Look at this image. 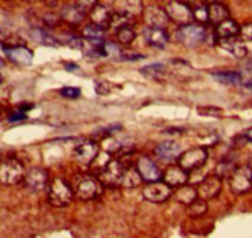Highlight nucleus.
<instances>
[{"mask_svg":"<svg viewBox=\"0 0 252 238\" xmlns=\"http://www.w3.org/2000/svg\"><path fill=\"white\" fill-rule=\"evenodd\" d=\"M47 198L51 205L56 208H64L72 203L74 191L62 178H55L47 184Z\"/></svg>","mask_w":252,"mask_h":238,"instance_id":"1","label":"nucleus"},{"mask_svg":"<svg viewBox=\"0 0 252 238\" xmlns=\"http://www.w3.org/2000/svg\"><path fill=\"white\" fill-rule=\"evenodd\" d=\"M25 167L15 158H5L0 161V184L16 185L25 178Z\"/></svg>","mask_w":252,"mask_h":238,"instance_id":"2","label":"nucleus"},{"mask_svg":"<svg viewBox=\"0 0 252 238\" xmlns=\"http://www.w3.org/2000/svg\"><path fill=\"white\" fill-rule=\"evenodd\" d=\"M74 195L79 198L83 201L93 200L96 199L103 191V184L100 180L94 177L91 176H83L79 177L76 180V185H74Z\"/></svg>","mask_w":252,"mask_h":238,"instance_id":"3","label":"nucleus"},{"mask_svg":"<svg viewBox=\"0 0 252 238\" xmlns=\"http://www.w3.org/2000/svg\"><path fill=\"white\" fill-rule=\"evenodd\" d=\"M124 168L125 167L116 159H109L103 168L99 172L98 179L103 186L108 188H116L121 185V178H123Z\"/></svg>","mask_w":252,"mask_h":238,"instance_id":"4","label":"nucleus"},{"mask_svg":"<svg viewBox=\"0 0 252 238\" xmlns=\"http://www.w3.org/2000/svg\"><path fill=\"white\" fill-rule=\"evenodd\" d=\"M230 189L236 195L249 193L252 189V168L245 166L236 168L229 177Z\"/></svg>","mask_w":252,"mask_h":238,"instance_id":"5","label":"nucleus"},{"mask_svg":"<svg viewBox=\"0 0 252 238\" xmlns=\"http://www.w3.org/2000/svg\"><path fill=\"white\" fill-rule=\"evenodd\" d=\"M178 40L188 47H195L207 38V30L200 24H187L178 30Z\"/></svg>","mask_w":252,"mask_h":238,"instance_id":"6","label":"nucleus"},{"mask_svg":"<svg viewBox=\"0 0 252 238\" xmlns=\"http://www.w3.org/2000/svg\"><path fill=\"white\" fill-rule=\"evenodd\" d=\"M208 159V150L205 148H190L181 153L178 157V164L187 172L199 169L205 164Z\"/></svg>","mask_w":252,"mask_h":238,"instance_id":"7","label":"nucleus"},{"mask_svg":"<svg viewBox=\"0 0 252 238\" xmlns=\"http://www.w3.org/2000/svg\"><path fill=\"white\" fill-rule=\"evenodd\" d=\"M166 13L168 15L169 20L176 23L177 25H187L193 21V10L189 8V5L182 0H172L167 4Z\"/></svg>","mask_w":252,"mask_h":238,"instance_id":"8","label":"nucleus"},{"mask_svg":"<svg viewBox=\"0 0 252 238\" xmlns=\"http://www.w3.org/2000/svg\"><path fill=\"white\" fill-rule=\"evenodd\" d=\"M142 194H144V198L146 199L147 201H151V203L159 204L163 203V201L168 200L172 196V188L163 181H152V183H149L142 190Z\"/></svg>","mask_w":252,"mask_h":238,"instance_id":"9","label":"nucleus"},{"mask_svg":"<svg viewBox=\"0 0 252 238\" xmlns=\"http://www.w3.org/2000/svg\"><path fill=\"white\" fill-rule=\"evenodd\" d=\"M24 183H25V186L29 190L33 191V193H38V191L43 190L48 184V173L41 167L31 168L30 171L26 172Z\"/></svg>","mask_w":252,"mask_h":238,"instance_id":"10","label":"nucleus"},{"mask_svg":"<svg viewBox=\"0 0 252 238\" xmlns=\"http://www.w3.org/2000/svg\"><path fill=\"white\" fill-rule=\"evenodd\" d=\"M195 189H197L198 198H202L204 200L215 198L221 191V178L218 176L208 177L203 179Z\"/></svg>","mask_w":252,"mask_h":238,"instance_id":"11","label":"nucleus"},{"mask_svg":"<svg viewBox=\"0 0 252 238\" xmlns=\"http://www.w3.org/2000/svg\"><path fill=\"white\" fill-rule=\"evenodd\" d=\"M99 154V146L93 141H87L81 143L78 147L74 149V158L78 163L88 166L95 161V158Z\"/></svg>","mask_w":252,"mask_h":238,"instance_id":"12","label":"nucleus"},{"mask_svg":"<svg viewBox=\"0 0 252 238\" xmlns=\"http://www.w3.org/2000/svg\"><path fill=\"white\" fill-rule=\"evenodd\" d=\"M136 169L139 171L142 180H146L147 183L157 181L162 178V173L158 167L147 157H140L137 159Z\"/></svg>","mask_w":252,"mask_h":238,"instance_id":"13","label":"nucleus"},{"mask_svg":"<svg viewBox=\"0 0 252 238\" xmlns=\"http://www.w3.org/2000/svg\"><path fill=\"white\" fill-rule=\"evenodd\" d=\"M219 46L236 58H244L247 56L246 41L242 40L239 35L229 38L219 40Z\"/></svg>","mask_w":252,"mask_h":238,"instance_id":"14","label":"nucleus"},{"mask_svg":"<svg viewBox=\"0 0 252 238\" xmlns=\"http://www.w3.org/2000/svg\"><path fill=\"white\" fill-rule=\"evenodd\" d=\"M145 23L149 28H159L164 29L168 24V15L166 10L159 6H149L144 11Z\"/></svg>","mask_w":252,"mask_h":238,"instance_id":"15","label":"nucleus"},{"mask_svg":"<svg viewBox=\"0 0 252 238\" xmlns=\"http://www.w3.org/2000/svg\"><path fill=\"white\" fill-rule=\"evenodd\" d=\"M5 55L9 60L18 65H30L33 60V53L25 46H13L5 47Z\"/></svg>","mask_w":252,"mask_h":238,"instance_id":"16","label":"nucleus"},{"mask_svg":"<svg viewBox=\"0 0 252 238\" xmlns=\"http://www.w3.org/2000/svg\"><path fill=\"white\" fill-rule=\"evenodd\" d=\"M163 181L171 188H178L188 181V172L181 166L168 167L163 174Z\"/></svg>","mask_w":252,"mask_h":238,"instance_id":"17","label":"nucleus"},{"mask_svg":"<svg viewBox=\"0 0 252 238\" xmlns=\"http://www.w3.org/2000/svg\"><path fill=\"white\" fill-rule=\"evenodd\" d=\"M155 153L162 161H173V159H178L182 149L179 143H177L176 141H164L157 146Z\"/></svg>","mask_w":252,"mask_h":238,"instance_id":"18","label":"nucleus"},{"mask_svg":"<svg viewBox=\"0 0 252 238\" xmlns=\"http://www.w3.org/2000/svg\"><path fill=\"white\" fill-rule=\"evenodd\" d=\"M145 41L150 46L156 48H164L168 45V35L166 33L164 29L159 28H147L144 32Z\"/></svg>","mask_w":252,"mask_h":238,"instance_id":"19","label":"nucleus"},{"mask_svg":"<svg viewBox=\"0 0 252 238\" xmlns=\"http://www.w3.org/2000/svg\"><path fill=\"white\" fill-rule=\"evenodd\" d=\"M111 15H113V11L108 8V6L103 5V4H96L91 11H89V16L92 19V23L95 24V25L101 26V28L106 29L110 25Z\"/></svg>","mask_w":252,"mask_h":238,"instance_id":"20","label":"nucleus"},{"mask_svg":"<svg viewBox=\"0 0 252 238\" xmlns=\"http://www.w3.org/2000/svg\"><path fill=\"white\" fill-rule=\"evenodd\" d=\"M240 32V26L235 23L231 19H226L222 23H220L219 25H217L215 29V36H217L218 40H221V38H229L232 36H237Z\"/></svg>","mask_w":252,"mask_h":238,"instance_id":"21","label":"nucleus"},{"mask_svg":"<svg viewBox=\"0 0 252 238\" xmlns=\"http://www.w3.org/2000/svg\"><path fill=\"white\" fill-rule=\"evenodd\" d=\"M230 18L229 9L222 3H212L209 5V21L213 25H219L224 20Z\"/></svg>","mask_w":252,"mask_h":238,"instance_id":"22","label":"nucleus"},{"mask_svg":"<svg viewBox=\"0 0 252 238\" xmlns=\"http://www.w3.org/2000/svg\"><path fill=\"white\" fill-rule=\"evenodd\" d=\"M115 10L125 11L131 15H140L144 10L142 0H115Z\"/></svg>","mask_w":252,"mask_h":238,"instance_id":"23","label":"nucleus"},{"mask_svg":"<svg viewBox=\"0 0 252 238\" xmlns=\"http://www.w3.org/2000/svg\"><path fill=\"white\" fill-rule=\"evenodd\" d=\"M134 18L135 16L129 13L115 10L113 13V15H111V20H110V25H109V28L118 31L120 30V29L125 28V26H132V24H134Z\"/></svg>","mask_w":252,"mask_h":238,"instance_id":"24","label":"nucleus"},{"mask_svg":"<svg viewBox=\"0 0 252 238\" xmlns=\"http://www.w3.org/2000/svg\"><path fill=\"white\" fill-rule=\"evenodd\" d=\"M61 15H62L63 20H66L67 23L73 24V25H78V24H81L82 21H83V19L86 18L87 14L84 13V11H82L76 4H72V5L64 6L62 13H61Z\"/></svg>","mask_w":252,"mask_h":238,"instance_id":"25","label":"nucleus"},{"mask_svg":"<svg viewBox=\"0 0 252 238\" xmlns=\"http://www.w3.org/2000/svg\"><path fill=\"white\" fill-rule=\"evenodd\" d=\"M197 198V189L193 188V186L186 185V184L178 186V189L174 193V200H177L181 204H184V205H189V204L194 201Z\"/></svg>","mask_w":252,"mask_h":238,"instance_id":"26","label":"nucleus"},{"mask_svg":"<svg viewBox=\"0 0 252 238\" xmlns=\"http://www.w3.org/2000/svg\"><path fill=\"white\" fill-rule=\"evenodd\" d=\"M141 181L142 178L136 168H134V167L124 168L121 185L126 186V188H135V186H139L141 184Z\"/></svg>","mask_w":252,"mask_h":238,"instance_id":"27","label":"nucleus"},{"mask_svg":"<svg viewBox=\"0 0 252 238\" xmlns=\"http://www.w3.org/2000/svg\"><path fill=\"white\" fill-rule=\"evenodd\" d=\"M213 78L217 82L222 84H239L242 81L241 73L234 72V70H220V72L213 73Z\"/></svg>","mask_w":252,"mask_h":238,"instance_id":"28","label":"nucleus"},{"mask_svg":"<svg viewBox=\"0 0 252 238\" xmlns=\"http://www.w3.org/2000/svg\"><path fill=\"white\" fill-rule=\"evenodd\" d=\"M83 36L87 38V41H88V42L100 45V43H103L104 28L95 25V24H93V23L89 24V25H87L86 28H84Z\"/></svg>","mask_w":252,"mask_h":238,"instance_id":"29","label":"nucleus"},{"mask_svg":"<svg viewBox=\"0 0 252 238\" xmlns=\"http://www.w3.org/2000/svg\"><path fill=\"white\" fill-rule=\"evenodd\" d=\"M141 73L150 79H161L166 73V67L161 63H154L141 68Z\"/></svg>","mask_w":252,"mask_h":238,"instance_id":"30","label":"nucleus"},{"mask_svg":"<svg viewBox=\"0 0 252 238\" xmlns=\"http://www.w3.org/2000/svg\"><path fill=\"white\" fill-rule=\"evenodd\" d=\"M208 211V204L204 199L199 198L195 199L194 201L188 205V213L192 217H202L205 212Z\"/></svg>","mask_w":252,"mask_h":238,"instance_id":"31","label":"nucleus"},{"mask_svg":"<svg viewBox=\"0 0 252 238\" xmlns=\"http://www.w3.org/2000/svg\"><path fill=\"white\" fill-rule=\"evenodd\" d=\"M31 35H32L33 40L45 46H50V47H57V46H60L58 41L52 35H50V33L43 30H33L31 32Z\"/></svg>","mask_w":252,"mask_h":238,"instance_id":"32","label":"nucleus"},{"mask_svg":"<svg viewBox=\"0 0 252 238\" xmlns=\"http://www.w3.org/2000/svg\"><path fill=\"white\" fill-rule=\"evenodd\" d=\"M116 36H118L119 42L124 43V45H130L135 40L136 33H135L132 26H125V28L116 31Z\"/></svg>","mask_w":252,"mask_h":238,"instance_id":"33","label":"nucleus"},{"mask_svg":"<svg viewBox=\"0 0 252 238\" xmlns=\"http://www.w3.org/2000/svg\"><path fill=\"white\" fill-rule=\"evenodd\" d=\"M193 18L200 24H204L207 21H209V6L203 5V4L198 5L193 10Z\"/></svg>","mask_w":252,"mask_h":238,"instance_id":"34","label":"nucleus"},{"mask_svg":"<svg viewBox=\"0 0 252 238\" xmlns=\"http://www.w3.org/2000/svg\"><path fill=\"white\" fill-rule=\"evenodd\" d=\"M235 169H236V167H235L234 163H231V162H221V163L217 167V176L219 177V178H224V177L229 178Z\"/></svg>","mask_w":252,"mask_h":238,"instance_id":"35","label":"nucleus"},{"mask_svg":"<svg viewBox=\"0 0 252 238\" xmlns=\"http://www.w3.org/2000/svg\"><path fill=\"white\" fill-rule=\"evenodd\" d=\"M103 55L109 56V57H120L121 58V52L120 48L115 45V43L106 42L103 43Z\"/></svg>","mask_w":252,"mask_h":238,"instance_id":"36","label":"nucleus"},{"mask_svg":"<svg viewBox=\"0 0 252 238\" xmlns=\"http://www.w3.org/2000/svg\"><path fill=\"white\" fill-rule=\"evenodd\" d=\"M98 1L99 0H76V3L74 4H76L82 11H84L86 14H89V11L98 4Z\"/></svg>","mask_w":252,"mask_h":238,"instance_id":"37","label":"nucleus"},{"mask_svg":"<svg viewBox=\"0 0 252 238\" xmlns=\"http://www.w3.org/2000/svg\"><path fill=\"white\" fill-rule=\"evenodd\" d=\"M61 95L68 99H77L81 95V89L76 87H64L61 89Z\"/></svg>","mask_w":252,"mask_h":238,"instance_id":"38","label":"nucleus"},{"mask_svg":"<svg viewBox=\"0 0 252 238\" xmlns=\"http://www.w3.org/2000/svg\"><path fill=\"white\" fill-rule=\"evenodd\" d=\"M239 36L242 38V40L246 41V42H249V41L251 42L252 41V23L245 24L244 26H241V28H240Z\"/></svg>","mask_w":252,"mask_h":238,"instance_id":"39","label":"nucleus"},{"mask_svg":"<svg viewBox=\"0 0 252 238\" xmlns=\"http://www.w3.org/2000/svg\"><path fill=\"white\" fill-rule=\"evenodd\" d=\"M95 91L100 95H105V94H109V84L105 83V82H100L95 86Z\"/></svg>","mask_w":252,"mask_h":238,"instance_id":"40","label":"nucleus"},{"mask_svg":"<svg viewBox=\"0 0 252 238\" xmlns=\"http://www.w3.org/2000/svg\"><path fill=\"white\" fill-rule=\"evenodd\" d=\"M26 119V115L23 113V111H19V113L14 114V115H11L10 118H9V121L10 122H16V121H23Z\"/></svg>","mask_w":252,"mask_h":238,"instance_id":"41","label":"nucleus"},{"mask_svg":"<svg viewBox=\"0 0 252 238\" xmlns=\"http://www.w3.org/2000/svg\"><path fill=\"white\" fill-rule=\"evenodd\" d=\"M48 6H55L58 3V0H43Z\"/></svg>","mask_w":252,"mask_h":238,"instance_id":"42","label":"nucleus"},{"mask_svg":"<svg viewBox=\"0 0 252 238\" xmlns=\"http://www.w3.org/2000/svg\"><path fill=\"white\" fill-rule=\"evenodd\" d=\"M246 88L249 89V90L252 93V82H249V83H246Z\"/></svg>","mask_w":252,"mask_h":238,"instance_id":"43","label":"nucleus"},{"mask_svg":"<svg viewBox=\"0 0 252 238\" xmlns=\"http://www.w3.org/2000/svg\"><path fill=\"white\" fill-rule=\"evenodd\" d=\"M210 3H222V0H208Z\"/></svg>","mask_w":252,"mask_h":238,"instance_id":"44","label":"nucleus"},{"mask_svg":"<svg viewBox=\"0 0 252 238\" xmlns=\"http://www.w3.org/2000/svg\"><path fill=\"white\" fill-rule=\"evenodd\" d=\"M182 1H184V3L188 4V3H190V1H193V0H182Z\"/></svg>","mask_w":252,"mask_h":238,"instance_id":"45","label":"nucleus"},{"mask_svg":"<svg viewBox=\"0 0 252 238\" xmlns=\"http://www.w3.org/2000/svg\"><path fill=\"white\" fill-rule=\"evenodd\" d=\"M3 65H4V62H3V60L0 58V67H3Z\"/></svg>","mask_w":252,"mask_h":238,"instance_id":"46","label":"nucleus"},{"mask_svg":"<svg viewBox=\"0 0 252 238\" xmlns=\"http://www.w3.org/2000/svg\"><path fill=\"white\" fill-rule=\"evenodd\" d=\"M0 84H1V75H0Z\"/></svg>","mask_w":252,"mask_h":238,"instance_id":"47","label":"nucleus"}]
</instances>
